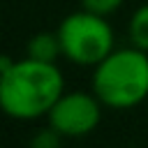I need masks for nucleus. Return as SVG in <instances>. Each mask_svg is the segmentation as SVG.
I'll list each match as a JSON object with an SVG mask.
<instances>
[{"label":"nucleus","mask_w":148,"mask_h":148,"mask_svg":"<svg viewBox=\"0 0 148 148\" xmlns=\"http://www.w3.org/2000/svg\"><path fill=\"white\" fill-rule=\"evenodd\" d=\"M62 92L65 79L56 62L25 56L0 72V106L9 118H42L51 111Z\"/></svg>","instance_id":"1"},{"label":"nucleus","mask_w":148,"mask_h":148,"mask_svg":"<svg viewBox=\"0 0 148 148\" xmlns=\"http://www.w3.org/2000/svg\"><path fill=\"white\" fill-rule=\"evenodd\" d=\"M92 92L111 109H132L148 97V51L139 46L113 49L92 67Z\"/></svg>","instance_id":"2"},{"label":"nucleus","mask_w":148,"mask_h":148,"mask_svg":"<svg viewBox=\"0 0 148 148\" xmlns=\"http://www.w3.org/2000/svg\"><path fill=\"white\" fill-rule=\"evenodd\" d=\"M58 37L62 46V56L81 67H95L116 49L113 28L106 16L92 14L88 9H79L67 14L58 25Z\"/></svg>","instance_id":"3"},{"label":"nucleus","mask_w":148,"mask_h":148,"mask_svg":"<svg viewBox=\"0 0 148 148\" xmlns=\"http://www.w3.org/2000/svg\"><path fill=\"white\" fill-rule=\"evenodd\" d=\"M102 106L104 104L95 92L65 90L46 113V120L58 134L67 139H79L97 130L102 120Z\"/></svg>","instance_id":"4"},{"label":"nucleus","mask_w":148,"mask_h":148,"mask_svg":"<svg viewBox=\"0 0 148 148\" xmlns=\"http://www.w3.org/2000/svg\"><path fill=\"white\" fill-rule=\"evenodd\" d=\"M25 56L28 58H35V60H44V62H56L62 56L58 30L56 32H51V30L35 32L28 39V44H25Z\"/></svg>","instance_id":"5"},{"label":"nucleus","mask_w":148,"mask_h":148,"mask_svg":"<svg viewBox=\"0 0 148 148\" xmlns=\"http://www.w3.org/2000/svg\"><path fill=\"white\" fill-rule=\"evenodd\" d=\"M127 35L134 46L148 51V2L134 9V14L127 23Z\"/></svg>","instance_id":"6"},{"label":"nucleus","mask_w":148,"mask_h":148,"mask_svg":"<svg viewBox=\"0 0 148 148\" xmlns=\"http://www.w3.org/2000/svg\"><path fill=\"white\" fill-rule=\"evenodd\" d=\"M60 139H62V134H58V132L49 125V127L39 130L37 134H32L30 148H60Z\"/></svg>","instance_id":"7"},{"label":"nucleus","mask_w":148,"mask_h":148,"mask_svg":"<svg viewBox=\"0 0 148 148\" xmlns=\"http://www.w3.org/2000/svg\"><path fill=\"white\" fill-rule=\"evenodd\" d=\"M125 0H81V7L92 12V14H99V16H111L113 12H118L123 7Z\"/></svg>","instance_id":"8"}]
</instances>
